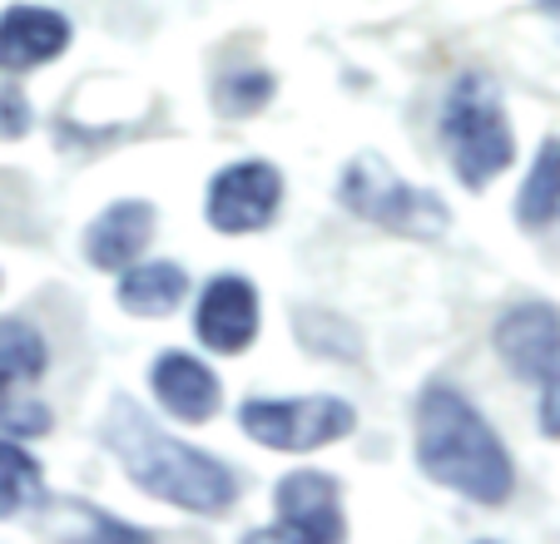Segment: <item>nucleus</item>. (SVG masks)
<instances>
[{
    "label": "nucleus",
    "mask_w": 560,
    "mask_h": 544,
    "mask_svg": "<svg viewBox=\"0 0 560 544\" xmlns=\"http://www.w3.org/2000/svg\"><path fill=\"white\" fill-rule=\"evenodd\" d=\"M536 11H540V15H550V21H556V25H560V0H540Z\"/></svg>",
    "instance_id": "nucleus-21"
},
{
    "label": "nucleus",
    "mask_w": 560,
    "mask_h": 544,
    "mask_svg": "<svg viewBox=\"0 0 560 544\" xmlns=\"http://www.w3.org/2000/svg\"><path fill=\"white\" fill-rule=\"evenodd\" d=\"M238 426L268 450H323L332 440L352 436L358 411L342 397H288V401H244L238 406Z\"/></svg>",
    "instance_id": "nucleus-5"
},
{
    "label": "nucleus",
    "mask_w": 560,
    "mask_h": 544,
    "mask_svg": "<svg viewBox=\"0 0 560 544\" xmlns=\"http://www.w3.org/2000/svg\"><path fill=\"white\" fill-rule=\"evenodd\" d=\"M31 129V105H25V95H15V90H0V134H25Z\"/></svg>",
    "instance_id": "nucleus-19"
},
{
    "label": "nucleus",
    "mask_w": 560,
    "mask_h": 544,
    "mask_svg": "<svg viewBox=\"0 0 560 544\" xmlns=\"http://www.w3.org/2000/svg\"><path fill=\"white\" fill-rule=\"evenodd\" d=\"M105 446L119 456L129 481L164 505H179L189 515H223L238 500V475L219 456L164 436L129 397L109 401Z\"/></svg>",
    "instance_id": "nucleus-1"
},
{
    "label": "nucleus",
    "mask_w": 560,
    "mask_h": 544,
    "mask_svg": "<svg viewBox=\"0 0 560 544\" xmlns=\"http://www.w3.org/2000/svg\"><path fill=\"white\" fill-rule=\"evenodd\" d=\"M516 218L526 228H550L560 223V139H546L530 164L526 184H521V199H516Z\"/></svg>",
    "instance_id": "nucleus-14"
},
{
    "label": "nucleus",
    "mask_w": 560,
    "mask_h": 544,
    "mask_svg": "<svg viewBox=\"0 0 560 544\" xmlns=\"http://www.w3.org/2000/svg\"><path fill=\"white\" fill-rule=\"evenodd\" d=\"M194 332L209 352L233 356L248 352V342L258 336V287L238 272H223L203 287L199 307H194Z\"/></svg>",
    "instance_id": "nucleus-8"
},
{
    "label": "nucleus",
    "mask_w": 560,
    "mask_h": 544,
    "mask_svg": "<svg viewBox=\"0 0 560 544\" xmlns=\"http://www.w3.org/2000/svg\"><path fill=\"white\" fill-rule=\"evenodd\" d=\"M149 387H154L159 406L170 411L179 421H209L223 401V387L209 367H203L199 356L189 352H164L154 356V367H149Z\"/></svg>",
    "instance_id": "nucleus-11"
},
{
    "label": "nucleus",
    "mask_w": 560,
    "mask_h": 544,
    "mask_svg": "<svg viewBox=\"0 0 560 544\" xmlns=\"http://www.w3.org/2000/svg\"><path fill=\"white\" fill-rule=\"evenodd\" d=\"M497 352L516 377L546 381L560 367V312L550 303H521L497 322Z\"/></svg>",
    "instance_id": "nucleus-9"
},
{
    "label": "nucleus",
    "mask_w": 560,
    "mask_h": 544,
    "mask_svg": "<svg viewBox=\"0 0 560 544\" xmlns=\"http://www.w3.org/2000/svg\"><path fill=\"white\" fill-rule=\"evenodd\" d=\"M40 495H45V481H40L35 456L25 446H15L11 436H0V520L25 515Z\"/></svg>",
    "instance_id": "nucleus-16"
},
{
    "label": "nucleus",
    "mask_w": 560,
    "mask_h": 544,
    "mask_svg": "<svg viewBox=\"0 0 560 544\" xmlns=\"http://www.w3.org/2000/svg\"><path fill=\"white\" fill-rule=\"evenodd\" d=\"M540 430L550 440H560V367L540 381Z\"/></svg>",
    "instance_id": "nucleus-20"
},
{
    "label": "nucleus",
    "mask_w": 560,
    "mask_h": 544,
    "mask_svg": "<svg viewBox=\"0 0 560 544\" xmlns=\"http://www.w3.org/2000/svg\"><path fill=\"white\" fill-rule=\"evenodd\" d=\"M154 238V209L144 199H119L90 223L85 233V258L105 272H125Z\"/></svg>",
    "instance_id": "nucleus-12"
},
{
    "label": "nucleus",
    "mask_w": 560,
    "mask_h": 544,
    "mask_svg": "<svg viewBox=\"0 0 560 544\" xmlns=\"http://www.w3.org/2000/svg\"><path fill=\"white\" fill-rule=\"evenodd\" d=\"M442 144L466 189H487L491 178L511 168L516 139H511V119L491 74L466 70L452 80L442 99Z\"/></svg>",
    "instance_id": "nucleus-3"
},
{
    "label": "nucleus",
    "mask_w": 560,
    "mask_h": 544,
    "mask_svg": "<svg viewBox=\"0 0 560 544\" xmlns=\"http://www.w3.org/2000/svg\"><path fill=\"white\" fill-rule=\"evenodd\" d=\"M50 371V346L21 317H0V381H21V387H35V381Z\"/></svg>",
    "instance_id": "nucleus-15"
},
{
    "label": "nucleus",
    "mask_w": 560,
    "mask_h": 544,
    "mask_svg": "<svg viewBox=\"0 0 560 544\" xmlns=\"http://www.w3.org/2000/svg\"><path fill=\"white\" fill-rule=\"evenodd\" d=\"M278 203H283V174L273 164H264V158H238V164L213 174L203 213H209V228L238 238V233L268 228Z\"/></svg>",
    "instance_id": "nucleus-6"
},
{
    "label": "nucleus",
    "mask_w": 560,
    "mask_h": 544,
    "mask_svg": "<svg viewBox=\"0 0 560 544\" xmlns=\"http://www.w3.org/2000/svg\"><path fill=\"white\" fill-rule=\"evenodd\" d=\"M338 199L348 213H358V218L377 223L387 233H407V238H436L452 223V213H446V203L436 193L397 178L387 168V158H377V154H358L342 168Z\"/></svg>",
    "instance_id": "nucleus-4"
},
{
    "label": "nucleus",
    "mask_w": 560,
    "mask_h": 544,
    "mask_svg": "<svg viewBox=\"0 0 560 544\" xmlns=\"http://www.w3.org/2000/svg\"><path fill=\"white\" fill-rule=\"evenodd\" d=\"M417 465L427 481L446 485L476 505H506L516 490V471H511L501 436L446 381L427 387L417 401Z\"/></svg>",
    "instance_id": "nucleus-2"
},
{
    "label": "nucleus",
    "mask_w": 560,
    "mask_h": 544,
    "mask_svg": "<svg viewBox=\"0 0 560 544\" xmlns=\"http://www.w3.org/2000/svg\"><path fill=\"white\" fill-rule=\"evenodd\" d=\"M273 500H278V530L273 534H283V540L338 544L342 534H348V524H342V490L332 475L293 471L278 481Z\"/></svg>",
    "instance_id": "nucleus-7"
},
{
    "label": "nucleus",
    "mask_w": 560,
    "mask_h": 544,
    "mask_svg": "<svg viewBox=\"0 0 560 544\" xmlns=\"http://www.w3.org/2000/svg\"><path fill=\"white\" fill-rule=\"evenodd\" d=\"M0 426L5 436H45L50 430V406L31 397L21 381H0Z\"/></svg>",
    "instance_id": "nucleus-18"
},
{
    "label": "nucleus",
    "mask_w": 560,
    "mask_h": 544,
    "mask_svg": "<svg viewBox=\"0 0 560 544\" xmlns=\"http://www.w3.org/2000/svg\"><path fill=\"white\" fill-rule=\"evenodd\" d=\"M184 293H189V277L170 258L129 262L125 277H119V307L135 317H170L184 303Z\"/></svg>",
    "instance_id": "nucleus-13"
},
{
    "label": "nucleus",
    "mask_w": 560,
    "mask_h": 544,
    "mask_svg": "<svg viewBox=\"0 0 560 544\" xmlns=\"http://www.w3.org/2000/svg\"><path fill=\"white\" fill-rule=\"evenodd\" d=\"M65 45H70V21L60 11H45V5L0 11V70L5 74L35 70V64L65 55Z\"/></svg>",
    "instance_id": "nucleus-10"
},
{
    "label": "nucleus",
    "mask_w": 560,
    "mask_h": 544,
    "mask_svg": "<svg viewBox=\"0 0 560 544\" xmlns=\"http://www.w3.org/2000/svg\"><path fill=\"white\" fill-rule=\"evenodd\" d=\"M273 74L268 70H223L219 84H213V105L219 115L238 119V115H258V109L273 99Z\"/></svg>",
    "instance_id": "nucleus-17"
}]
</instances>
